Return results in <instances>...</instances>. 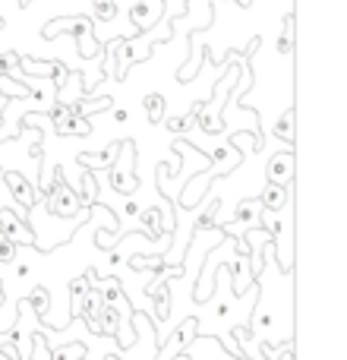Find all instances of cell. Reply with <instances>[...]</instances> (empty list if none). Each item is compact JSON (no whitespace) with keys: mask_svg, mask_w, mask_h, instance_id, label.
<instances>
[{"mask_svg":"<svg viewBox=\"0 0 347 360\" xmlns=\"http://www.w3.org/2000/svg\"><path fill=\"white\" fill-rule=\"evenodd\" d=\"M0 234L10 237L13 243H25V247H32V243H35V234H32L29 228H22V224H16V215H13L10 209L0 212Z\"/></svg>","mask_w":347,"mask_h":360,"instance_id":"6da1fadb","label":"cell"},{"mask_svg":"<svg viewBox=\"0 0 347 360\" xmlns=\"http://www.w3.org/2000/svg\"><path fill=\"white\" fill-rule=\"evenodd\" d=\"M51 212H54V215H73L76 212V196L73 193L67 190V186L63 184H57V190H54V202H51Z\"/></svg>","mask_w":347,"mask_h":360,"instance_id":"7a4b0ae2","label":"cell"},{"mask_svg":"<svg viewBox=\"0 0 347 360\" xmlns=\"http://www.w3.org/2000/svg\"><path fill=\"white\" fill-rule=\"evenodd\" d=\"M48 300H51L48 291H44V288H35V291H32V300H29V304L38 310V316H44V313H48Z\"/></svg>","mask_w":347,"mask_h":360,"instance_id":"3957f363","label":"cell"},{"mask_svg":"<svg viewBox=\"0 0 347 360\" xmlns=\"http://www.w3.org/2000/svg\"><path fill=\"white\" fill-rule=\"evenodd\" d=\"M0 262H13V240L0 234Z\"/></svg>","mask_w":347,"mask_h":360,"instance_id":"277c9868","label":"cell"},{"mask_svg":"<svg viewBox=\"0 0 347 360\" xmlns=\"http://www.w3.org/2000/svg\"><path fill=\"white\" fill-rule=\"evenodd\" d=\"M73 357H82V348H73V351H54V360H73Z\"/></svg>","mask_w":347,"mask_h":360,"instance_id":"5b68a950","label":"cell"}]
</instances>
